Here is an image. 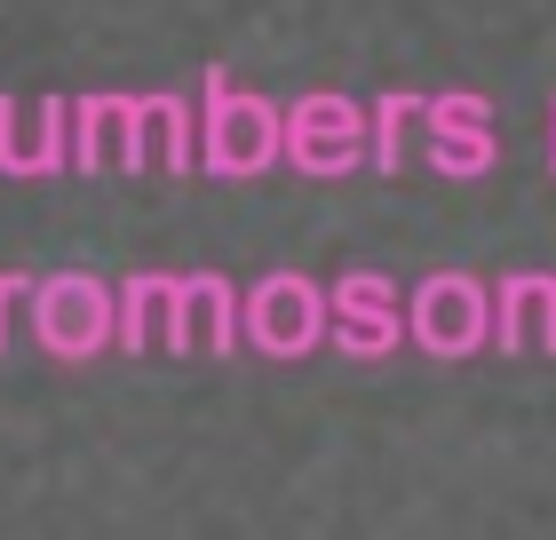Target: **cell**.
Masks as SVG:
<instances>
[{
	"instance_id": "obj_3",
	"label": "cell",
	"mask_w": 556,
	"mask_h": 540,
	"mask_svg": "<svg viewBox=\"0 0 556 540\" xmlns=\"http://www.w3.org/2000/svg\"><path fill=\"white\" fill-rule=\"evenodd\" d=\"M414 342L438 350V357H462V350L485 342V294H477V278H462V271L429 278L414 294Z\"/></svg>"
},
{
	"instance_id": "obj_7",
	"label": "cell",
	"mask_w": 556,
	"mask_h": 540,
	"mask_svg": "<svg viewBox=\"0 0 556 540\" xmlns=\"http://www.w3.org/2000/svg\"><path fill=\"white\" fill-rule=\"evenodd\" d=\"M16 294H24V278H0V342H9V311H16Z\"/></svg>"
},
{
	"instance_id": "obj_2",
	"label": "cell",
	"mask_w": 556,
	"mask_h": 540,
	"mask_svg": "<svg viewBox=\"0 0 556 540\" xmlns=\"http://www.w3.org/2000/svg\"><path fill=\"white\" fill-rule=\"evenodd\" d=\"M247 334H255V350H278V357H302L326 334V302L311 278H263L255 294H247Z\"/></svg>"
},
{
	"instance_id": "obj_4",
	"label": "cell",
	"mask_w": 556,
	"mask_h": 540,
	"mask_svg": "<svg viewBox=\"0 0 556 540\" xmlns=\"http://www.w3.org/2000/svg\"><path fill=\"white\" fill-rule=\"evenodd\" d=\"M485 120H493L485 96H445V104H429V136H438V167L445 175H485L493 167Z\"/></svg>"
},
{
	"instance_id": "obj_5",
	"label": "cell",
	"mask_w": 556,
	"mask_h": 540,
	"mask_svg": "<svg viewBox=\"0 0 556 540\" xmlns=\"http://www.w3.org/2000/svg\"><path fill=\"white\" fill-rule=\"evenodd\" d=\"M334 318H342V342L358 350V357H382V350L397 342L390 278H374V271H350V278H342V294H334Z\"/></svg>"
},
{
	"instance_id": "obj_6",
	"label": "cell",
	"mask_w": 556,
	"mask_h": 540,
	"mask_svg": "<svg viewBox=\"0 0 556 540\" xmlns=\"http://www.w3.org/2000/svg\"><path fill=\"white\" fill-rule=\"evenodd\" d=\"M406 112H414V96H390V104H382V127H374V167H397V136H406Z\"/></svg>"
},
{
	"instance_id": "obj_1",
	"label": "cell",
	"mask_w": 556,
	"mask_h": 540,
	"mask_svg": "<svg viewBox=\"0 0 556 540\" xmlns=\"http://www.w3.org/2000/svg\"><path fill=\"white\" fill-rule=\"evenodd\" d=\"M33 326H40V342L56 357H88V350L119 342L112 294L96 287V278H48V287L33 294Z\"/></svg>"
}]
</instances>
